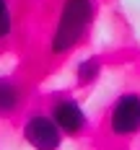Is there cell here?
I'll return each instance as SVG.
<instances>
[{"instance_id": "cell-1", "label": "cell", "mask_w": 140, "mask_h": 150, "mask_svg": "<svg viewBox=\"0 0 140 150\" xmlns=\"http://www.w3.org/2000/svg\"><path fill=\"white\" fill-rule=\"evenodd\" d=\"M96 16V3L93 0H65L57 16V23L52 29V39H49V52L52 54H65L78 42L86 36L88 26L93 23Z\"/></svg>"}, {"instance_id": "cell-2", "label": "cell", "mask_w": 140, "mask_h": 150, "mask_svg": "<svg viewBox=\"0 0 140 150\" xmlns=\"http://www.w3.org/2000/svg\"><path fill=\"white\" fill-rule=\"evenodd\" d=\"M21 137L31 150H60L65 135L49 117V111H31L23 119Z\"/></svg>"}, {"instance_id": "cell-3", "label": "cell", "mask_w": 140, "mask_h": 150, "mask_svg": "<svg viewBox=\"0 0 140 150\" xmlns=\"http://www.w3.org/2000/svg\"><path fill=\"white\" fill-rule=\"evenodd\" d=\"M109 132L114 137H132L140 132V93L127 91L112 104Z\"/></svg>"}, {"instance_id": "cell-4", "label": "cell", "mask_w": 140, "mask_h": 150, "mask_svg": "<svg viewBox=\"0 0 140 150\" xmlns=\"http://www.w3.org/2000/svg\"><path fill=\"white\" fill-rule=\"evenodd\" d=\"M49 117L55 119V124L62 129L65 137H75L80 132H86V127H88V117H86L83 106L70 96L55 98L52 106H49Z\"/></svg>"}, {"instance_id": "cell-5", "label": "cell", "mask_w": 140, "mask_h": 150, "mask_svg": "<svg viewBox=\"0 0 140 150\" xmlns=\"http://www.w3.org/2000/svg\"><path fill=\"white\" fill-rule=\"evenodd\" d=\"M23 101V88L16 83L13 78L0 75V117H11L18 111Z\"/></svg>"}, {"instance_id": "cell-6", "label": "cell", "mask_w": 140, "mask_h": 150, "mask_svg": "<svg viewBox=\"0 0 140 150\" xmlns=\"http://www.w3.org/2000/svg\"><path fill=\"white\" fill-rule=\"evenodd\" d=\"M99 75H101V60L99 57H83L78 62V67H75L78 86H91Z\"/></svg>"}, {"instance_id": "cell-7", "label": "cell", "mask_w": 140, "mask_h": 150, "mask_svg": "<svg viewBox=\"0 0 140 150\" xmlns=\"http://www.w3.org/2000/svg\"><path fill=\"white\" fill-rule=\"evenodd\" d=\"M13 34V11L8 0H0V42Z\"/></svg>"}]
</instances>
